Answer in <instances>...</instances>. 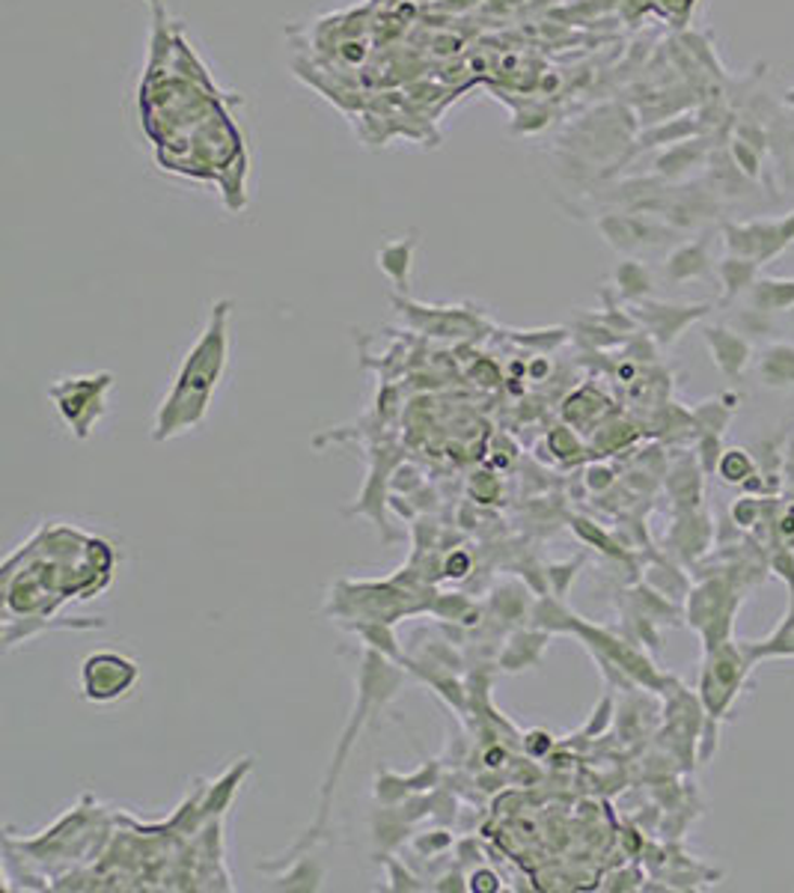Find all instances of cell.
Masks as SVG:
<instances>
[{
    "mask_svg": "<svg viewBox=\"0 0 794 893\" xmlns=\"http://www.w3.org/2000/svg\"><path fill=\"white\" fill-rule=\"evenodd\" d=\"M399 682H402V676H399V671H396L393 664H387V655H381V652H367V655H363L360 671H357L355 712H351V718H348L346 730H343V739L336 744L334 760H331V768H328V775H324L322 804H319L316 825H312L310 831H307V837L300 840L298 849H307L312 846L316 840H322L324 825H328V813H331V799H334L336 792V780L343 778V771H346L348 756H351V748H355V739L360 736L363 724L369 720V712L384 706V703L396 694Z\"/></svg>",
    "mask_w": 794,
    "mask_h": 893,
    "instance_id": "cell-2",
    "label": "cell"
},
{
    "mask_svg": "<svg viewBox=\"0 0 794 893\" xmlns=\"http://www.w3.org/2000/svg\"><path fill=\"white\" fill-rule=\"evenodd\" d=\"M753 664L756 662L747 652V643L723 640L714 650L705 652L703 676H700V700H703L712 724L723 718L729 706L735 703V697L741 694Z\"/></svg>",
    "mask_w": 794,
    "mask_h": 893,
    "instance_id": "cell-3",
    "label": "cell"
},
{
    "mask_svg": "<svg viewBox=\"0 0 794 893\" xmlns=\"http://www.w3.org/2000/svg\"><path fill=\"white\" fill-rule=\"evenodd\" d=\"M596 227H599L601 239L619 254H633L640 247H657L676 235V227L661 224L652 215H637V212H607L596 221Z\"/></svg>",
    "mask_w": 794,
    "mask_h": 893,
    "instance_id": "cell-7",
    "label": "cell"
},
{
    "mask_svg": "<svg viewBox=\"0 0 794 893\" xmlns=\"http://www.w3.org/2000/svg\"><path fill=\"white\" fill-rule=\"evenodd\" d=\"M572 527H575V534L580 536L584 543H589V546H596L599 551H604L607 558L625 560V551L616 546V539L604 534V531H601V527H596L592 522H587V519H572Z\"/></svg>",
    "mask_w": 794,
    "mask_h": 893,
    "instance_id": "cell-28",
    "label": "cell"
},
{
    "mask_svg": "<svg viewBox=\"0 0 794 893\" xmlns=\"http://www.w3.org/2000/svg\"><path fill=\"white\" fill-rule=\"evenodd\" d=\"M471 572V558L464 554V551H459L456 558H449L447 563H444V575L447 578H464Z\"/></svg>",
    "mask_w": 794,
    "mask_h": 893,
    "instance_id": "cell-37",
    "label": "cell"
},
{
    "mask_svg": "<svg viewBox=\"0 0 794 893\" xmlns=\"http://www.w3.org/2000/svg\"><path fill=\"white\" fill-rule=\"evenodd\" d=\"M759 263L756 259H744V256L726 254L717 263V275H720V286H723V304L735 302L738 295L750 292V286L759 280Z\"/></svg>",
    "mask_w": 794,
    "mask_h": 893,
    "instance_id": "cell-15",
    "label": "cell"
},
{
    "mask_svg": "<svg viewBox=\"0 0 794 893\" xmlns=\"http://www.w3.org/2000/svg\"><path fill=\"white\" fill-rule=\"evenodd\" d=\"M355 632L375 652L387 655V659H399V647H396V638H393L390 623H367V626H355Z\"/></svg>",
    "mask_w": 794,
    "mask_h": 893,
    "instance_id": "cell-27",
    "label": "cell"
},
{
    "mask_svg": "<svg viewBox=\"0 0 794 893\" xmlns=\"http://www.w3.org/2000/svg\"><path fill=\"white\" fill-rule=\"evenodd\" d=\"M114 387L111 372H95V375H75V379H60L48 387V399L54 403L60 418L66 420L72 435L84 442L90 438L95 423L107 411V391Z\"/></svg>",
    "mask_w": 794,
    "mask_h": 893,
    "instance_id": "cell-4",
    "label": "cell"
},
{
    "mask_svg": "<svg viewBox=\"0 0 794 893\" xmlns=\"http://www.w3.org/2000/svg\"><path fill=\"white\" fill-rule=\"evenodd\" d=\"M747 652L753 655V662L759 659H777V655H794V608L792 614L785 616V623L771 638L761 640V643H747Z\"/></svg>",
    "mask_w": 794,
    "mask_h": 893,
    "instance_id": "cell-23",
    "label": "cell"
},
{
    "mask_svg": "<svg viewBox=\"0 0 794 893\" xmlns=\"http://www.w3.org/2000/svg\"><path fill=\"white\" fill-rule=\"evenodd\" d=\"M738 611V592L726 578L703 581L688 599V620L691 626L703 635L705 652L714 650L717 643L729 640L732 632V616Z\"/></svg>",
    "mask_w": 794,
    "mask_h": 893,
    "instance_id": "cell-5",
    "label": "cell"
},
{
    "mask_svg": "<svg viewBox=\"0 0 794 893\" xmlns=\"http://www.w3.org/2000/svg\"><path fill=\"white\" fill-rule=\"evenodd\" d=\"M322 888V867L316 860L304 858L298 860L289 872H283V879L274 884V891H300L310 893Z\"/></svg>",
    "mask_w": 794,
    "mask_h": 893,
    "instance_id": "cell-24",
    "label": "cell"
},
{
    "mask_svg": "<svg viewBox=\"0 0 794 893\" xmlns=\"http://www.w3.org/2000/svg\"><path fill=\"white\" fill-rule=\"evenodd\" d=\"M414 247L417 239H396V242L384 244L379 251V268L393 280V286L399 295H408V283H411V263H414Z\"/></svg>",
    "mask_w": 794,
    "mask_h": 893,
    "instance_id": "cell-13",
    "label": "cell"
},
{
    "mask_svg": "<svg viewBox=\"0 0 794 893\" xmlns=\"http://www.w3.org/2000/svg\"><path fill=\"white\" fill-rule=\"evenodd\" d=\"M414 846L423 852V855H435V852H444V849L452 846V834H447V831H432V834L426 837H417Z\"/></svg>",
    "mask_w": 794,
    "mask_h": 893,
    "instance_id": "cell-33",
    "label": "cell"
},
{
    "mask_svg": "<svg viewBox=\"0 0 794 893\" xmlns=\"http://www.w3.org/2000/svg\"><path fill=\"white\" fill-rule=\"evenodd\" d=\"M580 566H584V558L568 560V563H551V566L545 569V575H548V581L553 584V596H556V599H565L568 584L575 581L577 569Z\"/></svg>",
    "mask_w": 794,
    "mask_h": 893,
    "instance_id": "cell-29",
    "label": "cell"
},
{
    "mask_svg": "<svg viewBox=\"0 0 794 893\" xmlns=\"http://www.w3.org/2000/svg\"><path fill=\"white\" fill-rule=\"evenodd\" d=\"M230 298L212 304L206 328L200 331L194 346L188 348L170 394L164 396V403L158 406L152 442H170L182 432L196 430L206 420L212 396L218 391L230 360Z\"/></svg>",
    "mask_w": 794,
    "mask_h": 893,
    "instance_id": "cell-1",
    "label": "cell"
},
{
    "mask_svg": "<svg viewBox=\"0 0 794 893\" xmlns=\"http://www.w3.org/2000/svg\"><path fill=\"white\" fill-rule=\"evenodd\" d=\"M140 667L128 655L102 650L87 655L81 664V694L90 703H116L123 697L131 694V688L138 685Z\"/></svg>",
    "mask_w": 794,
    "mask_h": 893,
    "instance_id": "cell-6",
    "label": "cell"
},
{
    "mask_svg": "<svg viewBox=\"0 0 794 893\" xmlns=\"http://www.w3.org/2000/svg\"><path fill=\"white\" fill-rule=\"evenodd\" d=\"M705 346L712 348L714 363L720 367L726 379L735 382L750 363V343L741 336V331H732L726 326H705L703 328Z\"/></svg>",
    "mask_w": 794,
    "mask_h": 893,
    "instance_id": "cell-10",
    "label": "cell"
},
{
    "mask_svg": "<svg viewBox=\"0 0 794 893\" xmlns=\"http://www.w3.org/2000/svg\"><path fill=\"white\" fill-rule=\"evenodd\" d=\"M548 447H551L556 459H575V456H580V442H577V435L568 426H556L548 435Z\"/></svg>",
    "mask_w": 794,
    "mask_h": 893,
    "instance_id": "cell-30",
    "label": "cell"
},
{
    "mask_svg": "<svg viewBox=\"0 0 794 893\" xmlns=\"http://www.w3.org/2000/svg\"><path fill=\"white\" fill-rule=\"evenodd\" d=\"M735 138L747 140L750 146H756L759 152H768V131L756 123H741L735 131Z\"/></svg>",
    "mask_w": 794,
    "mask_h": 893,
    "instance_id": "cell-34",
    "label": "cell"
},
{
    "mask_svg": "<svg viewBox=\"0 0 794 893\" xmlns=\"http://www.w3.org/2000/svg\"><path fill=\"white\" fill-rule=\"evenodd\" d=\"M548 638L545 635H533V632H518L515 638L509 640L507 652H503V671H524L529 664H539L541 650H545Z\"/></svg>",
    "mask_w": 794,
    "mask_h": 893,
    "instance_id": "cell-19",
    "label": "cell"
},
{
    "mask_svg": "<svg viewBox=\"0 0 794 893\" xmlns=\"http://www.w3.org/2000/svg\"><path fill=\"white\" fill-rule=\"evenodd\" d=\"M756 515H759V503L753 498H741L732 507V519H735V524H741V527H750V524L756 522Z\"/></svg>",
    "mask_w": 794,
    "mask_h": 893,
    "instance_id": "cell-36",
    "label": "cell"
},
{
    "mask_svg": "<svg viewBox=\"0 0 794 893\" xmlns=\"http://www.w3.org/2000/svg\"><path fill=\"white\" fill-rule=\"evenodd\" d=\"M780 232H783L785 247H789V244H794V212H789L785 218H780Z\"/></svg>",
    "mask_w": 794,
    "mask_h": 893,
    "instance_id": "cell-40",
    "label": "cell"
},
{
    "mask_svg": "<svg viewBox=\"0 0 794 893\" xmlns=\"http://www.w3.org/2000/svg\"><path fill=\"white\" fill-rule=\"evenodd\" d=\"M587 483L592 492H601V488L613 486V471H607V468H589Z\"/></svg>",
    "mask_w": 794,
    "mask_h": 893,
    "instance_id": "cell-39",
    "label": "cell"
},
{
    "mask_svg": "<svg viewBox=\"0 0 794 893\" xmlns=\"http://www.w3.org/2000/svg\"><path fill=\"white\" fill-rule=\"evenodd\" d=\"M393 304L408 319V326L428 336H473L483 328V316L461 307H423L402 295H396Z\"/></svg>",
    "mask_w": 794,
    "mask_h": 893,
    "instance_id": "cell-9",
    "label": "cell"
},
{
    "mask_svg": "<svg viewBox=\"0 0 794 893\" xmlns=\"http://www.w3.org/2000/svg\"><path fill=\"white\" fill-rule=\"evenodd\" d=\"M720 232H723L726 254L744 256V259H756V263H759V235H756L753 221H747V224L723 221L720 224Z\"/></svg>",
    "mask_w": 794,
    "mask_h": 893,
    "instance_id": "cell-21",
    "label": "cell"
},
{
    "mask_svg": "<svg viewBox=\"0 0 794 893\" xmlns=\"http://www.w3.org/2000/svg\"><path fill=\"white\" fill-rule=\"evenodd\" d=\"M669 495L676 498V507L679 512H691L696 503H700V495H703V480H700V471L693 462H681L673 474H669Z\"/></svg>",
    "mask_w": 794,
    "mask_h": 893,
    "instance_id": "cell-20",
    "label": "cell"
},
{
    "mask_svg": "<svg viewBox=\"0 0 794 893\" xmlns=\"http://www.w3.org/2000/svg\"><path fill=\"white\" fill-rule=\"evenodd\" d=\"M705 158H708V146H705L703 138L681 140V143H673V146H667V150L657 155L655 170L661 176H667V179H681L688 170L700 167Z\"/></svg>",
    "mask_w": 794,
    "mask_h": 893,
    "instance_id": "cell-12",
    "label": "cell"
},
{
    "mask_svg": "<svg viewBox=\"0 0 794 893\" xmlns=\"http://www.w3.org/2000/svg\"><path fill=\"white\" fill-rule=\"evenodd\" d=\"M92 626H104L102 620H66V623H57V620H46V616H27L22 626H15L12 620H7L3 626V643L12 647L18 640H30L36 638L39 632L46 628H92Z\"/></svg>",
    "mask_w": 794,
    "mask_h": 893,
    "instance_id": "cell-18",
    "label": "cell"
},
{
    "mask_svg": "<svg viewBox=\"0 0 794 893\" xmlns=\"http://www.w3.org/2000/svg\"><path fill=\"white\" fill-rule=\"evenodd\" d=\"M729 158L735 162L738 170L747 176L750 182H759L761 174H765V152H759L756 146H750L747 140H729Z\"/></svg>",
    "mask_w": 794,
    "mask_h": 893,
    "instance_id": "cell-25",
    "label": "cell"
},
{
    "mask_svg": "<svg viewBox=\"0 0 794 893\" xmlns=\"http://www.w3.org/2000/svg\"><path fill=\"white\" fill-rule=\"evenodd\" d=\"M761 382L768 387H792L794 384V346L789 343H773L765 348L759 360Z\"/></svg>",
    "mask_w": 794,
    "mask_h": 893,
    "instance_id": "cell-17",
    "label": "cell"
},
{
    "mask_svg": "<svg viewBox=\"0 0 794 893\" xmlns=\"http://www.w3.org/2000/svg\"><path fill=\"white\" fill-rule=\"evenodd\" d=\"M789 102H794V93H789Z\"/></svg>",
    "mask_w": 794,
    "mask_h": 893,
    "instance_id": "cell-41",
    "label": "cell"
},
{
    "mask_svg": "<svg viewBox=\"0 0 794 893\" xmlns=\"http://www.w3.org/2000/svg\"><path fill=\"white\" fill-rule=\"evenodd\" d=\"M381 858H384V864H387V872H390V876H387V882H390V891H423L420 879L405 870L399 860H393L390 855H381Z\"/></svg>",
    "mask_w": 794,
    "mask_h": 893,
    "instance_id": "cell-31",
    "label": "cell"
},
{
    "mask_svg": "<svg viewBox=\"0 0 794 893\" xmlns=\"http://www.w3.org/2000/svg\"><path fill=\"white\" fill-rule=\"evenodd\" d=\"M712 271V254H708V239L679 244L664 263V278L669 283H688V280L708 278Z\"/></svg>",
    "mask_w": 794,
    "mask_h": 893,
    "instance_id": "cell-11",
    "label": "cell"
},
{
    "mask_svg": "<svg viewBox=\"0 0 794 893\" xmlns=\"http://www.w3.org/2000/svg\"><path fill=\"white\" fill-rule=\"evenodd\" d=\"M717 471H720V476H723L726 483L735 486V483H747L750 476H756V464H753V459H750L744 450H726L723 456H720Z\"/></svg>",
    "mask_w": 794,
    "mask_h": 893,
    "instance_id": "cell-26",
    "label": "cell"
},
{
    "mask_svg": "<svg viewBox=\"0 0 794 893\" xmlns=\"http://www.w3.org/2000/svg\"><path fill=\"white\" fill-rule=\"evenodd\" d=\"M468 888L476 893H497L500 891V879H497V872L485 870V867H479V870L471 872V879H468Z\"/></svg>",
    "mask_w": 794,
    "mask_h": 893,
    "instance_id": "cell-35",
    "label": "cell"
},
{
    "mask_svg": "<svg viewBox=\"0 0 794 893\" xmlns=\"http://www.w3.org/2000/svg\"><path fill=\"white\" fill-rule=\"evenodd\" d=\"M750 307L761 314H783L794 310V280L789 278H761L750 286Z\"/></svg>",
    "mask_w": 794,
    "mask_h": 893,
    "instance_id": "cell-14",
    "label": "cell"
},
{
    "mask_svg": "<svg viewBox=\"0 0 794 893\" xmlns=\"http://www.w3.org/2000/svg\"><path fill=\"white\" fill-rule=\"evenodd\" d=\"M700 462H703V471H708V474H714L717 471V464H720V435H714V432H703V438H700Z\"/></svg>",
    "mask_w": 794,
    "mask_h": 893,
    "instance_id": "cell-32",
    "label": "cell"
},
{
    "mask_svg": "<svg viewBox=\"0 0 794 893\" xmlns=\"http://www.w3.org/2000/svg\"><path fill=\"white\" fill-rule=\"evenodd\" d=\"M700 135V126L693 123L691 116H681V119H669L664 126L649 128L640 135V146H673L681 140H691Z\"/></svg>",
    "mask_w": 794,
    "mask_h": 893,
    "instance_id": "cell-22",
    "label": "cell"
},
{
    "mask_svg": "<svg viewBox=\"0 0 794 893\" xmlns=\"http://www.w3.org/2000/svg\"><path fill=\"white\" fill-rule=\"evenodd\" d=\"M708 314H712V304H667L655 298L631 304L637 326H643L661 348L673 346L693 322H700Z\"/></svg>",
    "mask_w": 794,
    "mask_h": 893,
    "instance_id": "cell-8",
    "label": "cell"
},
{
    "mask_svg": "<svg viewBox=\"0 0 794 893\" xmlns=\"http://www.w3.org/2000/svg\"><path fill=\"white\" fill-rule=\"evenodd\" d=\"M613 283H616V292L622 298L631 304L652 298V290H655L652 271L640 259H622L616 271H613Z\"/></svg>",
    "mask_w": 794,
    "mask_h": 893,
    "instance_id": "cell-16",
    "label": "cell"
},
{
    "mask_svg": "<svg viewBox=\"0 0 794 893\" xmlns=\"http://www.w3.org/2000/svg\"><path fill=\"white\" fill-rule=\"evenodd\" d=\"M545 736H548V732L536 730V732H529L527 739H524V748H527L529 756H541V754H548V751H551V739H548V742H541Z\"/></svg>",
    "mask_w": 794,
    "mask_h": 893,
    "instance_id": "cell-38",
    "label": "cell"
}]
</instances>
